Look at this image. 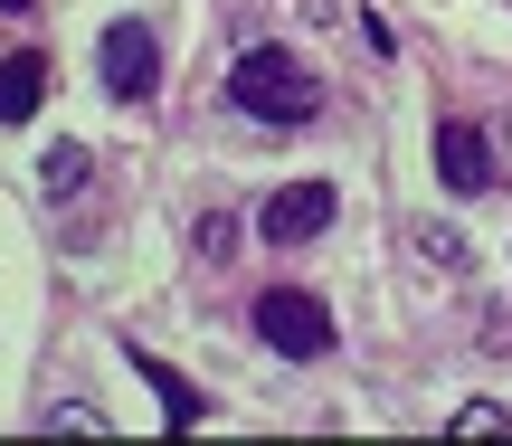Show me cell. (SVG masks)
<instances>
[{"instance_id":"cell-1","label":"cell","mask_w":512,"mask_h":446,"mask_svg":"<svg viewBox=\"0 0 512 446\" xmlns=\"http://www.w3.org/2000/svg\"><path fill=\"white\" fill-rule=\"evenodd\" d=\"M228 105H238L247 124H313L323 76H313L294 48H247L238 67H228Z\"/></svg>"},{"instance_id":"cell-2","label":"cell","mask_w":512,"mask_h":446,"mask_svg":"<svg viewBox=\"0 0 512 446\" xmlns=\"http://www.w3.org/2000/svg\"><path fill=\"white\" fill-rule=\"evenodd\" d=\"M256 333H266V352H285V361H323L332 352V314H323V295H304V285L256 295Z\"/></svg>"},{"instance_id":"cell-3","label":"cell","mask_w":512,"mask_h":446,"mask_svg":"<svg viewBox=\"0 0 512 446\" xmlns=\"http://www.w3.org/2000/svg\"><path fill=\"white\" fill-rule=\"evenodd\" d=\"M95 76H105L114 105H143V95L162 86V48H152L143 19H105V38H95Z\"/></svg>"},{"instance_id":"cell-4","label":"cell","mask_w":512,"mask_h":446,"mask_svg":"<svg viewBox=\"0 0 512 446\" xmlns=\"http://www.w3.org/2000/svg\"><path fill=\"white\" fill-rule=\"evenodd\" d=\"M437 181L456 190V200L494 190V181H503V162H494V124H456V114H446V124H437Z\"/></svg>"},{"instance_id":"cell-5","label":"cell","mask_w":512,"mask_h":446,"mask_svg":"<svg viewBox=\"0 0 512 446\" xmlns=\"http://www.w3.org/2000/svg\"><path fill=\"white\" fill-rule=\"evenodd\" d=\"M332 209H342V200H332V181H285L266 209H256V228H266V247H304V238H323V228H332Z\"/></svg>"},{"instance_id":"cell-6","label":"cell","mask_w":512,"mask_h":446,"mask_svg":"<svg viewBox=\"0 0 512 446\" xmlns=\"http://www.w3.org/2000/svg\"><path fill=\"white\" fill-rule=\"evenodd\" d=\"M38 95H48V57H38V48H10V57H0V124H29Z\"/></svg>"},{"instance_id":"cell-7","label":"cell","mask_w":512,"mask_h":446,"mask_svg":"<svg viewBox=\"0 0 512 446\" xmlns=\"http://www.w3.org/2000/svg\"><path fill=\"white\" fill-rule=\"evenodd\" d=\"M124 361H133V371H143V380H152V390H162V409H171V428H200V418H209V399H200V390H190V380H181V371H171V361H162V352H143V342H124Z\"/></svg>"},{"instance_id":"cell-8","label":"cell","mask_w":512,"mask_h":446,"mask_svg":"<svg viewBox=\"0 0 512 446\" xmlns=\"http://www.w3.org/2000/svg\"><path fill=\"white\" fill-rule=\"evenodd\" d=\"M86 143H48V152H38V181H48V200H76V190H86Z\"/></svg>"},{"instance_id":"cell-9","label":"cell","mask_w":512,"mask_h":446,"mask_svg":"<svg viewBox=\"0 0 512 446\" xmlns=\"http://www.w3.org/2000/svg\"><path fill=\"white\" fill-rule=\"evenodd\" d=\"M408 247H418V266H427V276H465V238H456V228L418 219V228H408Z\"/></svg>"},{"instance_id":"cell-10","label":"cell","mask_w":512,"mask_h":446,"mask_svg":"<svg viewBox=\"0 0 512 446\" xmlns=\"http://www.w3.org/2000/svg\"><path fill=\"white\" fill-rule=\"evenodd\" d=\"M190 247H200L209 266H228V257H238V219H228V209H209V219L190 228Z\"/></svg>"},{"instance_id":"cell-11","label":"cell","mask_w":512,"mask_h":446,"mask_svg":"<svg viewBox=\"0 0 512 446\" xmlns=\"http://www.w3.org/2000/svg\"><path fill=\"white\" fill-rule=\"evenodd\" d=\"M503 428H512V418L494 409V399H465V409L446 418V437H503Z\"/></svg>"},{"instance_id":"cell-12","label":"cell","mask_w":512,"mask_h":446,"mask_svg":"<svg viewBox=\"0 0 512 446\" xmlns=\"http://www.w3.org/2000/svg\"><path fill=\"white\" fill-rule=\"evenodd\" d=\"M484 352H512V314H484Z\"/></svg>"},{"instance_id":"cell-13","label":"cell","mask_w":512,"mask_h":446,"mask_svg":"<svg viewBox=\"0 0 512 446\" xmlns=\"http://www.w3.org/2000/svg\"><path fill=\"white\" fill-rule=\"evenodd\" d=\"M494 162H503V181H512V114H494Z\"/></svg>"},{"instance_id":"cell-14","label":"cell","mask_w":512,"mask_h":446,"mask_svg":"<svg viewBox=\"0 0 512 446\" xmlns=\"http://www.w3.org/2000/svg\"><path fill=\"white\" fill-rule=\"evenodd\" d=\"M0 10H19V19H29V10H38V0H0Z\"/></svg>"},{"instance_id":"cell-15","label":"cell","mask_w":512,"mask_h":446,"mask_svg":"<svg viewBox=\"0 0 512 446\" xmlns=\"http://www.w3.org/2000/svg\"><path fill=\"white\" fill-rule=\"evenodd\" d=\"M503 10H512V0H503Z\"/></svg>"}]
</instances>
